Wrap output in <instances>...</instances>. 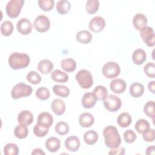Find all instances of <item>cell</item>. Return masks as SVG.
I'll use <instances>...</instances> for the list:
<instances>
[{"mask_svg": "<svg viewBox=\"0 0 155 155\" xmlns=\"http://www.w3.org/2000/svg\"><path fill=\"white\" fill-rule=\"evenodd\" d=\"M104 142L110 148H115L121 143V138L116 127L114 125L107 126L103 131Z\"/></svg>", "mask_w": 155, "mask_h": 155, "instance_id": "obj_1", "label": "cell"}, {"mask_svg": "<svg viewBox=\"0 0 155 155\" xmlns=\"http://www.w3.org/2000/svg\"><path fill=\"white\" fill-rule=\"evenodd\" d=\"M8 65L13 70H19L26 68L30 62V56L23 53L13 52L8 58Z\"/></svg>", "mask_w": 155, "mask_h": 155, "instance_id": "obj_2", "label": "cell"}, {"mask_svg": "<svg viewBox=\"0 0 155 155\" xmlns=\"http://www.w3.org/2000/svg\"><path fill=\"white\" fill-rule=\"evenodd\" d=\"M75 78L79 86L83 89L90 88L93 84V76L87 70H80L76 73Z\"/></svg>", "mask_w": 155, "mask_h": 155, "instance_id": "obj_3", "label": "cell"}, {"mask_svg": "<svg viewBox=\"0 0 155 155\" xmlns=\"http://www.w3.org/2000/svg\"><path fill=\"white\" fill-rule=\"evenodd\" d=\"M32 91L33 89L30 85L20 82L13 87L11 91V96L13 99L27 97L31 94Z\"/></svg>", "mask_w": 155, "mask_h": 155, "instance_id": "obj_4", "label": "cell"}, {"mask_svg": "<svg viewBox=\"0 0 155 155\" xmlns=\"http://www.w3.org/2000/svg\"><path fill=\"white\" fill-rule=\"evenodd\" d=\"M24 4V0L9 1L5 7V12L7 16L11 18H17L21 12Z\"/></svg>", "mask_w": 155, "mask_h": 155, "instance_id": "obj_5", "label": "cell"}, {"mask_svg": "<svg viewBox=\"0 0 155 155\" xmlns=\"http://www.w3.org/2000/svg\"><path fill=\"white\" fill-rule=\"evenodd\" d=\"M120 72L119 64L115 62H108L102 67V74L108 79H113L118 76Z\"/></svg>", "mask_w": 155, "mask_h": 155, "instance_id": "obj_6", "label": "cell"}, {"mask_svg": "<svg viewBox=\"0 0 155 155\" xmlns=\"http://www.w3.org/2000/svg\"><path fill=\"white\" fill-rule=\"evenodd\" d=\"M105 108L110 112H115L122 106L121 100L114 94H109L103 100Z\"/></svg>", "mask_w": 155, "mask_h": 155, "instance_id": "obj_7", "label": "cell"}, {"mask_svg": "<svg viewBox=\"0 0 155 155\" xmlns=\"http://www.w3.org/2000/svg\"><path fill=\"white\" fill-rule=\"evenodd\" d=\"M139 31L140 36L143 42L148 47H153L154 45L155 35L153 28L150 26H146L139 30Z\"/></svg>", "mask_w": 155, "mask_h": 155, "instance_id": "obj_8", "label": "cell"}, {"mask_svg": "<svg viewBox=\"0 0 155 155\" xmlns=\"http://www.w3.org/2000/svg\"><path fill=\"white\" fill-rule=\"evenodd\" d=\"M33 25L36 31L40 33L47 31L50 27L49 18L44 15L38 16L33 22Z\"/></svg>", "mask_w": 155, "mask_h": 155, "instance_id": "obj_9", "label": "cell"}, {"mask_svg": "<svg viewBox=\"0 0 155 155\" xmlns=\"http://www.w3.org/2000/svg\"><path fill=\"white\" fill-rule=\"evenodd\" d=\"M105 26V21L101 16H94L89 22L88 28L94 33H99L103 30Z\"/></svg>", "mask_w": 155, "mask_h": 155, "instance_id": "obj_10", "label": "cell"}, {"mask_svg": "<svg viewBox=\"0 0 155 155\" xmlns=\"http://www.w3.org/2000/svg\"><path fill=\"white\" fill-rule=\"evenodd\" d=\"M16 28L19 33L23 35H27L31 32L32 24L29 19L22 18L18 21Z\"/></svg>", "mask_w": 155, "mask_h": 155, "instance_id": "obj_11", "label": "cell"}, {"mask_svg": "<svg viewBox=\"0 0 155 155\" xmlns=\"http://www.w3.org/2000/svg\"><path fill=\"white\" fill-rule=\"evenodd\" d=\"M97 102V98L93 93H85L81 99V104L84 108H93Z\"/></svg>", "mask_w": 155, "mask_h": 155, "instance_id": "obj_12", "label": "cell"}, {"mask_svg": "<svg viewBox=\"0 0 155 155\" xmlns=\"http://www.w3.org/2000/svg\"><path fill=\"white\" fill-rule=\"evenodd\" d=\"M110 87L113 92L116 94H120L125 91L127 88V84L123 79H115L111 81Z\"/></svg>", "mask_w": 155, "mask_h": 155, "instance_id": "obj_13", "label": "cell"}, {"mask_svg": "<svg viewBox=\"0 0 155 155\" xmlns=\"http://www.w3.org/2000/svg\"><path fill=\"white\" fill-rule=\"evenodd\" d=\"M81 142L79 139L74 136L67 137L65 140V147L70 151L76 152L80 147Z\"/></svg>", "mask_w": 155, "mask_h": 155, "instance_id": "obj_14", "label": "cell"}, {"mask_svg": "<svg viewBox=\"0 0 155 155\" xmlns=\"http://www.w3.org/2000/svg\"><path fill=\"white\" fill-rule=\"evenodd\" d=\"M147 22V18L142 13H137L133 18V25L134 28L139 31L146 27Z\"/></svg>", "mask_w": 155, "mask_h": 155, "instance_id": "obj_15", "label": "cell"}, {"mask_svg": "<svg viewBox=\"0 0 155 155\" xmlns=\"http://www.w3.org/2000/svg\"><path fill=\"white\" fill-rule=\"evenodd\" d=\"M17 119L19 124L28 125L31 124L33 121V115L28 110H22L18 114Z\"/></svg>", "mask_w": 155, "mask_h": 155, "instance_id": "obj_16", "label": "cell"}, {"mask_svg": "<svg viewBox=\"0 0 155 155\" xmlns=\"http://www.w3.org/2000/svg\"><path fill=\"white\" fill-rule=\"evenodd\" d=\"M65 104L61 99H54L51 104V108L53 113L56 115H62L65 111Z\"/></svg>", "mask_w": 155, "mask_h": 155, "instance_id": "obj_17", "label": "cell"}, {"mask_svg": "<svg viewBox=\"0 0 155 155\" xmlns=\"http://www.w3.org/2000/svg\"><path fill=\"white\" fill-rule=\"evenodd\" d=\"M37 122L48 128H50L53 123V117L50 113L44 111L38 115L37 118Z\"/></svg>", "mask_w": 155, "mask_h": 155, "instance_id": "obj_18", "label": "cell"}, {"mask_svg": "<svg viewBox=\"0 0 155 155\" xmlns=\"http://www.w3.org/2000/svg\"><path fill=\"white\" fill-rule=\"evenodd\" d=\"M94 122L93 116L90 113H83L79 117V123L82 127L88 128L92 126Z\"/></svg>", "mask_w": 155, "mask_h": 155, "instance_id": "obj_19", "label": "cell"}, {"mask_svg": "<svg viewBox=\"0 0 155 155\" xmlns=\"http://www.w3.org/2000/svg\"><path fill=\"white\" fill-rule=\"evenodd\" d=\"M147 59L146 52L141 48L135 50L132 54V60L136 65L142 64Z\"/></svg>", "mask_w": 155, "mask_h": 155, "instance_id": "obj_20", "label": "cell"}, {"mask_svg": "<svg viewBox=\"0 0 155 155\" xmlns=\"http://www.w3.org/2000/svg\"><path fill=\"white\" fill-rule=\"evenodd\" d=\"M53 68V62L47 59H42L38 64V70L44 74H47L51 72Z\"/></svg>", "mask_w": 155, "mask_h": 155, "instance_id": "obj_21", "label": "cell"}, {"mask_svg": "<svg viewBox=\"0 0 155 155\" xmlns=\"http://www.w3.org/2000/svg\"><path fill=\"white\" fill-rule=\"evenodd\" d=\"M45 147L47 150L50 152L55 153L60 148L61 141L56 137H51L47 139L45 142Z\"/></svg>", "mask_w": 155, "mask_h": 155, "instance_id": "obj_22", "label": "cell"}, {"mask_svg": "<svg viewBox=\"0 0 155 155\" xmlns=\"http://www.w3.org/2000/svg\"><path fill=\"white\" fill-rule=\"evenodd\" d=\"M51 78L54 82L60 83L67 82L69 79L66 73L58 69L54 70L51 73Z\"/></svg>", "mask_w": 155, "mask_h": 155, "instance_id": "obj_23", "label": "cell"}, {"mask_svg": "<svg viewBox=\"0 0 155 155\" xmlns=\"http://www.w3.org/2000/svg\"><path fill=\"white\" fill-rule=\"evenodd\" d=\"M144 92L143 85L139 82H134L132 84L130 87V94L135 98L140 97Z\"/></svg>", "mask_w": 155, "mask_h": 155, "instance_id": "obj_24", "label": "cell"}, {"mask_svg": "<svg viewBox=\"0 0 155 155\" xmlns=\"http://www.w3.org/2000/svg\"><path fill=\"white\" fill-rule=\"evenodd\" d=\"M92 35L88 30H81L78 31L76 35V40L82 44H88L91 42L92 39Z\"/></svg>", "mask_w": 155, "mask_h": 155, "instance_id": "obj_25", "label": "cell"}, {"mask_svg": "<svg viewBox=\"0 0 155 155\" xmlns=\"http://www.w3.org/2000/svg\"><path fill=\"white\" fill-rule=\"evenodd\" d=\"M61 68L67 72H73L76 70V63L72 58H65L61 62Z\"/></svg>", "mask_w": 155, "mask_h": 155, "instance_id": "obj_26", "label": "cell"}, {"mask_svg": "<svg viewBox=\"0 0 155 155\" xmlns=\"http://www.w3.org/2000/svg\"><path fill=\"white\" fill-rule=\"evenodd\" d=\"M132 122V118L128 113H122L120 114L117 119V124L122 128L128 127Z\"/></svg>", "mask_w": 155, "mask_h": 155, "instance_id": "obj_27", "label": "cell"}, {"mask_svg": "<svg viewBox=\"0 0 155 155\" xmlns=\"http://www.w3.org/2000/svg\"><path fill=\"white\" fill-rule=\"evenodd\" d=\"M57 12L61 15H65L68 13L71 8L70 2L67 0L59 1L56 5Z\"/></svg>", "mask_w": 155, "mask_h": 155, "instance_id": "obj_28", "label": "cell"}, {"mask_svg": "<svg viewBox=\"0 0 155 155\" xmlns=\"http://www.w3.org/2000/svg\"><path fill=\"white\" fill-rule=\"evenodd\" d=\"M28 133V130L27 125L19 124L14 129V135L16 137L19 139L25 138Z\"/></svg>", "mask_w": 155, "mask_h": 155, "instance_id": "obj_29", "label": "cell"}, {"mask_svg": "<svg viewBox=\"0 0 155 155\" xmlns=\"http://www.w3.org/2000/svg\"><path fill=\"white\" fill-rule=\"evenodd\" d=\"M84 140L87 145H93L97 142L98 140V134L94 130H88L84 134Z\"/></svg>", "mask_w": 155, "mask_h": 155, "instance_id": "obj_30", "label": "cell"}, {"mask_svg": "<svg viewBox=\"0 0 155 155\" xmlns=\"http://www.w3.org/2000/svg\"><path fill=\"white\" fill-rule=\"evenodd\" d=\"M53 91L56 95L64 98L68 97L70 94L69 88L63 85H54L53 87Z\"/></svg>", "mask_w": 155, "mask_h": 155, "instance_id": "obj_31", "label": "cell"}, {"mask_svg": "<svg viewBox=\"0 0 155 155\" xmlns=\"http://www.w3.org/2000/svg\"><path fill=\"white\" fill-rule=\"evenodd\" d=\"M13 23L10 21H5L1 25V32L4 36H8L13 31Z\"/></svg>", "mask_w": 155, "mask_h": 155, "instance_id": "obj_32", "label": "cell"}, {"mask_svg": "<svg viewBox=\"0 0 155 155\" xmlns=\"http://www.w3.org/2000/svg\"><path fill=\"white\" fill-rule=\"evenodd\" d=\"M134 128L139 133L142 134L150 128V125L147 120L144 119H140L136 122Z\"/></svg>", "mask_w": 155, "mask_h": 155, "instance_id": "obj_33", "label": "cell"}, {"mask_svg": "<svg viewBox=\"0 0 155 155\" xmlns=\"http://www.w3.org/2000/svg\"><path fill=\"white\" fill-rule=\"evenodd\" d=\"M93 93L96 97L97 100L99 101H103L108 94V91L107 88L103 85L96 86L93 90Z\"/></svg>", "mask_w": 155, "mask_h": 155, "instance_id": "obj_34", "label": "cell"}, {"mask_svg": "<svg viewBox=\"0 0 155 155\" xmlns=\"http://www.w3.org/2000/svg\"><path fill=\"white\" fill-rule=\"evenodd\" d=\"M99 7V2L97 0H88L86 2L85 9L88 13L94 14L96 13Z\"/></svg>", "mask_w": 155, "mask_h": 155, "instance_id": "obj_35", "label": "cell"}, {"mask_svg": "<svg viewBox=\"0 0 155 155\" xmlns=\"http://www.w3.org/2000/svg\"><path fill=\"white\" fill-rule=\"evenodd\" d=\"M49 128L37 123L33 128V133L36 137H44L48 133Z\"/></svg>", "mask_w": 155, "mask_h": 155, "instance_id": "obj_36", "label": "cell"}, {"mask_svg": "<svg viewBox=\"0 0 155 155\" xmlns=\"http://www.w3.org/2000/svg\"><path fill=\"white\" fill-rule=\"evenodd\" d=\"M144 113L149 117L152 118L153 120H154V118L155 116L154 113V102L153 101H148L143 107Z\"/></svg>", "mask_w": 155, "mask_h": 155, "instance_id": "obj_37", "label": "cell"}, {"mask_svg": "<svg viewBox=\"0 0 155 155\" xmlns=\"http://www.w3.org/2000/svg\"><path fill=\"white\" fill-rule=\"evenodd\" d=\"M26 78L30 83L33 85L39 84L42 80L41 75L35 71H31L28 72L26 76Z\"/></svg>", "mask_w": 155, "mask_h": 155, "instance_id": "obj_38", "label": "cell"}, {"mask_svg": "<svg viewBox=\"0 0 155 155\" xmlns=\"http://www.w3.org/2000/svg\"><path fill=\"white\" fill-rule=\"evenodd\" d=\"M55 131L59 135L64 136L69 132V126L65 122H59L55 126Z\"/></svg>", "mask_w": 155, "mask_h": 155, "instance_id": "obj_39", "label": "cell"}, {"mask_svg": "<svg viewBox=\"0 0 155 155\" xmlns=\"http://www.w3.org/2000/svg\"><path fill=\"white\" fill-rule=\"evenodd\" d=\"M4 153L5 155H18L19 153V148L15 143H8L4 147Z\"/></svg>", "mask_w": 155, "mask_h": 155, "instance_id": "obj_40", "label": "cell"}, {"mask_svg": "<svg viewBox=\"0 0 155 155\" xmlns=\"http://www.w3.org/2000/svg\"><path fill=\"white\" fill-rule=\"evenodd\" d=\"M50 93L49 90L44 87L38 88L36 91V96L41 101H45L50 97Z\"/></svg>", "mask_w": 155, "mask_h": 155, "instance_id": "obj_41", "label": "cell"}, {"mask_svg": "<svg viewBox=\"0 0 155 155\" xmlns=\"http://www.w3.org/2000/svg\"><path fill=\"white\" fill-rule=\"evenodd\" d=\"M38 4L40 8L43 11L48 12L53 9L54 5V1L53 0H39Z\"/></svg>", "mask_w": 155, "mask_h": 155, "instance_id": "obj_42", "label": "cell"}, {"mask_svg": "<svg viewBox=\"0 0 155 155\" xmlns=\"http://www.w3.org/2000/svg\"><path fill=\"white\" fill-rule=\"evenodd\" d=\"M144 72L146 75L150 78H154L155 77V65L153 62H148L144 67Z\"/></svg>", "mask_w": 155, "mask_h": 155, "instance_id": "obj_43", "label": "cell"}, {"mask_svg": "<svg viewBox=\"0 0 155 155\" xmlns=\"http://www.w3.org/2000/svg\"><path fill=\"white\" fill-rule=\"evenodd\" d=\"M137 138L136 133L132 130H127L124 133V139L128 143H133Z\"/></svg>", "mask_w": 155, "mask_h": 155, "instance_id": "obj_44", "label": "cell"}, {"mask_svg": "<svg viewBox=\"0 0 155 155\" xmlns=\"http://www.w3.org/2000/svg\"><path fill=\"white\" fill-rule=\"evenodd\" d=\"M143 134V139L145 141L148 142H153L155 139V131L154 130L149 128L147 131L144 132Z\"/></svg>", "mask_w": 155, "mask_h": 155, "instance_id": "obj_45", "label": "cell"}, {"mask_svg": "<svg viewBox=\"0 0 155 155\" xmlns=\"http://www.w3.org/2000/svg\"><path fill=\"white\" fill-rule=\"evenodd\" d=\"M125 154V148L122 147H118L115 148H110L108 154L111 155H123Z\"/></svg>", "mask_w": 155, "mask_h": 155, "instance_id": "obj_46", "label": "cell"}, {"mask_svg": "<svg viewBox=\"0 0 155 155\" xmlns=\"http://www.w3.org/2000/svg\"><path fill=\"white\" fill-rule=\"evenodd\" d=\"M148 90L153 94L155 93V81H150L148 84Z\"/></svg>", "mask_w": 155, "mask_h": 155, "instance_id": "obj_47", "label": "cell"}, {"mask_svg": "<svg viewBox=\"0 0 155 155\" xmlns=\"http://www.w3.org/2000/svg\"><path fill=\"white\" fill-rule=\"evenodd\" d=\"M45 153L44 151H42V149L41 148H35L33 150V151L31 152V154H43L44 155Z\"/></svg>", "mask_w": 155, "mask_h": 155, "instance_id": "obj_48", "label": "cell"}, {"mask_svg": "<svg viewBox=\"0 0 155 155\" xmlns=\"http://www.w3.org/2000/svg\"><path fill=\"white\" fill-rule=\"evenodd\" d=\"M146 154L148 155L150 154H154V146H150L147 148Z\"/></svg>", "mask_w": 155, "mask_h": 155, "instance_id": "obj_49", "label": "cell"}]
</instances>
